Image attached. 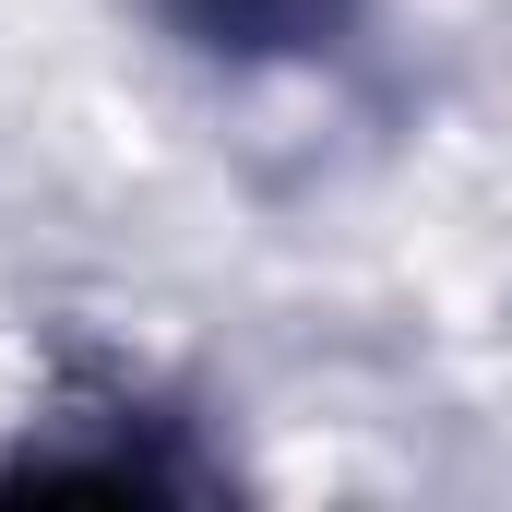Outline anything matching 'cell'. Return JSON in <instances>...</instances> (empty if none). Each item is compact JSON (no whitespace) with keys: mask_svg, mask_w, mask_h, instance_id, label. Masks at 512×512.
<instances>
[{"mask_svg":"<svg viewBox=\"0 0 512 512\" xmlns=\"http://www.w3.org/2000/svg\"><path fill=\"white\" fill-rule=\"evenodd\" d=\"M382 0H155V24L203 60V72H322Z\"/></svg>","mask_w":512,"mask_h":512,"instance_id":"1","label":"cell"}]
</instances>
